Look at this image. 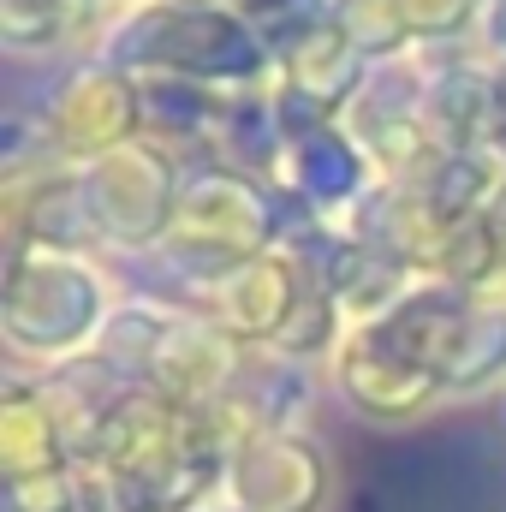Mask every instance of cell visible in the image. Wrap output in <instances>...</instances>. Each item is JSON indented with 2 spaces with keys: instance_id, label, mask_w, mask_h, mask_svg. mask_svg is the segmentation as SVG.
<instances>
[{
  "instance_id": "cell-1",
  "label": "cell",
  "mask_w": 506,
  "mask_h": 512,
  "mask_svg": "<svg viewBox=\"0 0 506 512\" xmlns=\"http://www.w3.org/2000/svg\"><path fill=\"white\" fill-rule=\"evenodd\" d=\"M126 78H191L209 90H262L280 78L268 42L251 30L239 6H173V0H143L108 30L102 54Z\"/></svg>"
},
{
  "instance_id": "cell-2",
  "label": "cell",
  "mask_w": 506,
  "mask_h": 512,
  "mask_svg": "<svg viewBox=\"0 0 506 512\" xmlns=\"http://www.w3.org/2000/svg\"><path fill=\"white\" fill-rule=\"evenodd\" d=\"M161 251L173 256V268L203 292L221 274H233L239 262L262 251H280V203H274V179H256L221 161H185V191L173 209V233Z\"/></svg>"
},
{
  "instance_id": "cell-3",
  "label": "cell",
  "mask_w": 506,
  "mask_h": 512,
  "mask_svg": "<svg viewBox=\"0 0 506 512\" xmlns=\"http://www.w3.org/2000/svg\"><path fill=\"white\" fill-rule=\"evenodd\" d=\"M114 316L96 262L42 245H6L0 262V340L24 358H78Z\"/></svg>"
},
{
  "instance_id": "cell-4",
  "label": "cell",
  "mask_w": 506,
  "mask_h": 512,
  "mask_svg": "<svg viewBox=\"0 0 506 512\" xmlns=\"http://www.w3.org/2000/svg\"><path fill=\"white\" fill-rule=\"evenodd\" d=\"M84 191H90V209H96L108 251H161L173 233L179 191H185V161L167 143L137 137V143L84 167Z\"/></svg>"
},
{
  "instance_id": "cell-5",
  "label": "cell",
  "mask_w": 506,
  "mask_h": 512,
  "mask_svg": "<svg viewBox=\"0 0 506 512\" xmlns=\"http://www.w3.org/2000/svg\"><path fill=\"white\" fill-rule=\"evenodd\" d=\"M42 131L60 167H90L143 137V84L114 72L108 60L72 66L42 108Z\"/></svg>"
},
{
  "instance_id": "cell-6",
  "label": "cell",
  "mask_w": 506,
  "mask_h": 512,
  "mask_svg": "<svg viewBox=\"0 0 506 512\" xmlns=\"http://www.w3.org/2000/svg\"><path fill=\"white\" fill-rule=\"evenodd\" d=\"M221 495L245 512H328L334 465L304 429H268L233 453Z\"/></svg>"
},
{
  "instance_id": "cell-7",
  "label": "cell",
  "mask_w": 506,
  "mask_h": 512,
  "mask_svg": "<svg viewBox=\"0 0 506 512\" xmlns=\"http://www.w3.org/2000/svg\"><path fill=\"white\" fill-rule=\"evenodd\" d=\"M334 387H340L346 411L376 423V429H411V423H423L435 411V399H447L441 376L381 352L364 328H352L346 346L334 352Z\"/></svg>"
},
{
  "instance_id": "cell-8",
  "label": "cell",
  "mask_w": 506,
  "mask_h": 512,
  "mask_svg": "<svg viewBox=\"0 0 506 512\" xmlns=\"http://www.w3.org/2000/svg\"><path fill=\"white\" fill-rule=\"evenodd\" d=\"M304 292H310V280L292 262V251H262L209 286L203 316L221 322L239 346H268L274 352V340L286 334V322L304 304Z\"/></svg>"
},
{
  "instance_id": "cell-9",
  "label": "cell",
  "mask_w": 506,
  "mask_h": 512,
  "mask_svg": "<svg viewBox=\"0 0 506 512\" xmlns=\"http://www.w3.org/2000/svg\"><path fill=\"white\" fill-rule=\"evenodd\" d=\"M12 239L6 245H42V251L66 256H96L108 251L90 191H84V167H36V173H12Z\"/></svg>"
},
{
  "instance_id": "cell-10",
  "label": "cell",
  "mask_w": 506,
  "mask_h": 512,
  "mask_svg": "<svg viewBox=\"0 0 506 512\" xmlns=\"http://www.w3.org/2000/svg\"><path fill=\"white\" fill-rule=\"evenodd\" d=\"M471 292H459V286H447V280H417L381 322H370L364 334L376 340L381 352H393V358H405V364H417V370H429V376H447V364H453V346H459V334H465V322H471Z\"/></svg>"
},
{
  "instance_id": "cell-11",
  "label": "cell",
  "mask_w": 506,
  "mask_h": 512,
  "mask_svg": "<svg viewBox=\"0 0 506 512\" xmlns=\"http://www.w3.org/2000/svg\"><path fill=\"white\" fill-rule=\"evenodd\" d=\"M429 60V96H423V126L441 149H489L501 108H495V72L489 60H471L459 48H435Z\"/></svg>"
},
{
  "instance_id": "cell-12",
  "label": "cell",
  "mask_w": 506,
  "mask_h": 512,
  "mask_svg": "<svg viewBox=\"0 0 506 512\" xmlns=\"http://www.w3.org/2000/svg\"><path fill=\"white\" fill-rule=\"evenodd\" d=\"M245 364V346L209 322V316H173L167 328V346L149 370V387L179 399V405H221L233 393V376Z\"/></svg>"
},
{
  "instance_id": "cell-13",
  "label": "cell",
  "mask_w": 506,
  "mask_h": 512,
  "mask_svg": "<svg viewBox=\"0 0 506 512\" xmlns=\"http://www.w3.org/2000/svg\"><path fill=\"white\" fill-rule=\"evenodd\" d=\"M370 155L358 149V137L346 126H316L304 137L286 143V167H280V185H292L304 203H316L328 221L346 215L376 179H370Z\"/></svg>"
},
{
  "instance_id": "cell-14",
  "label": "cell",
  "mask_w": 506,
  "mask_h": 512,
  "mask_svg": "<svg viewBox=\"0 0 506 512\" xmlns=\"http://www.w3.org/2000/svg\"><path fill=\"white\" fill-rule=\"evenodd\" d=\"M364 78H370V60L352 48V36L328 18V24H316L298 48H286L280 54V90H292L298 102H310V108H322L328 120H346V108L358 102V90H364Z\"/></svg>"
},
{
  "instance_id": "cell-15",
  "label": "cell",
  "mask_w": 506,
  "mask_h": 512,
  "mask_svg": "<svg viewBox=\"0 0 506 512\" xmlns=\"http://www.w3.org/2000/svg\"><path fill=\"white\" fill-rule=\"evenodd\" d=\"M310 405V376L304 364L268 352V346H245V364L233 376V393L221 399V411L239 423V435H268V429H298V411Z\"/></svg>"
},
{
  "instance_id": "cell-16",
  "label": "cell",
  "mask_w": 506,
  "mask_h": 512,
  "mask_svg": "<svg viewBox=\"0 0 506 512\" xmlns=\"http://www.w3.org/2000/svg\"><path fill=\"white\" fill-rule=\"evenodd\" d=\"M66 435L42 399L36 382H6L0 399V483H24V477H48L66 471Z\"/></svg>"
},
{
  "instance_id": "cell-17",
  "label": "cell",
  "mask_w": 506,
  "mask_h": 512,
  "mask_svg": "<svg viewBox=\"0 0 506 512\" xmlns=\"http://www.w3.org/2000/svg\"><path fill=\"white\" fill-rule=\"evenodd\" d=\"M209 161L221 167H239V173H256V179H274L286 167V131H280V114H274V96L262 90H233L227 108H221V126L203 149Z\"/></svg>"
},
{
  "instance_id": "cell-18",
  "label": "cell",
  "mask_w": 506,
  "mask_h": 512,
  "mask_svg": "<svg viewBox=\"0 0 506 512\" xmlns=\"http://www.w3.org/2000/svg\"><path fill=\"white\" fill-rule=\"evenodd\" d=\"M167 328H173V310H161V304H149V298L131 292V298L114 304V316L102 322V334L90 340V358L108 364L126 387H149V370H155V358L167 346Z\"/></svg>"
},
{
  "instance_id": "cell-19",
  "label": "cell",
  "mask_w": 506,
  "mask_h": 512,
  "mask_svg": "<svg viewBox=\"0 0 506 512\" xmlns=\"http://www.w3.org/2000/svg\"><path fill=\"white\" fill-rule=\"evenodd\" d=\"M423 96H429V66H417L411 54L405 60H381V66H370V78H364V90H358V102L346 108L340 126L352 131L358 149H364L381 131L423 120Z\"/></svg>"
},
{
  "instance_id": "cell-20",
  "label": "cell",
  "mask_w": 506,
  "mask_h": 512,
  "mask_svg": "<svg viewBox=\"0 0 506 512\" xmlns=\"http://www.w3.org/2000/svg\"><path fill=\"white\" fill-rule=\"evenodd\" d=\"M137 84H143V131L155 143H203L209 149L233 90H209L191 78H137Z\"/></svg>"
},
{
  "instance_id": "cell-21",
  "label": "cell",
  "mask_w": 506,
  "mask_h": 512,
  "mask_svg": "<svg viewBox=\"0 0 506 512\" xmlns=\"http://www.w3.org/2000/svg\"><path fill=\"white\" fill-rule=\"evenodd\" d=\"M501 376H506V304L501 298H477L441 387L447 393H477V387H495Z\"/></svg>"
},
{
  "instance_id": "cell-22",
  "label": "cell",
  "mask_w": 506,
  "mask_h": 512,
  "mask_svg": "<svg viewBox=\"0 0 506 512\" xmlns=\"http://www.w3.org/2000/svg\"><path fill=\"white\" fill-rule=\"evenodd\" d=\"M334 24L352 36V48H358L370 66L405 60V54L417 48V36H411L399 0H334Z\"/></svg>"
},
{
  "instance_id": "cell-23",
  "label": "cell",
  "mask_w": 506,
  "mask_h": 512,
  "mask_svg": "<svg viewBox=\"0 0 506 512\" xmlns=\"http://www.w3.org/2000/svg\"><path fill=\"white\" fill-rule=\"evenodd\" d=\"M340 346H346V310H340V298H328V292H304V304L292 310L286 334L274 340V352L292 358V364L334 358Z\"/></svg>"
},
{
  "instance_id": "cell-24",
  "label": "cell",
  "mask_w": 506,
  "mask_h": 512,
  "mask_svg": "<svg viewBox=\"0 0 506 512\" xmlns=\"http://www.w3.org/2000/svg\"><path fill=\"white\" fill-rule=\"evenodd\" d=\"M72 30H78V6L66 0H0V42L12 54L60 48Z\"/></svg>"
},
{
  "instance_id": "cell-25",
  "label": "cell",
  "mask_w": 506,
  "mask_h": 512,
  "mask_svg": "<svg viewBox=\"0 0 506 512\" xmlns=\"http://www.w3.org/2000/svg\"><path fill=\"white\" fill-rule=\"evenodd\" d=\"M239 12L251 18V30L268 42V54H274V66H280L286 48H298L316 24L334 18V0H239Z\"/></svg>"
},
{
  "instance_id": "cell-26",
  "label": "cell",
  "mask_w": 506,
  "mask_h": 512,
  "mask_svg": "<svg viewBox=\"0 0 506 512\" xmlns=\"http://www.w3.org/2000/svg\"><path fill=\"white\" fill-rule=\"evenodd\" d=\"M399 6L423 54L459 48L465 36H477V12H483V0H399Z\"/></svg>"
},
{
  "instance_id": "cell-27",
  "label": "cell",
  "mask_w": 506,
  "mask_h": 512,
  "mask_svg": "<svg viewBox=\"0 0 506 512\" xmlns=\"http://www.w3.org/2000/svg\"><path fill=\"white\" fill-rule=\"evenodd\" d=\"M0 512H78V465L24 477V483H0Z\"/></svg>"
},
{
  "instance_id": "cell-28",
  "label": "cell",
  "mask_w": 506,
  "mask_h": 512,
  "mask_svg": "<svg viewBox=\"0 0 506 512\" xmlns=\"http://www.w3.org/2000/svg\"><path fill=\"white\" fill-rule=\"evenodd\" d=\"M477 48L489 54V66L506 60V0H483V12H477Z\"/></svg>"
},
{
  "instance_id": "cell-29",
  "label": "cell",
  "mask_w": 506,
  "mask_h": 512,
  "mask_svg": "<svg viewBox=\"0 0 506 512\" xmlns=\"http://www.w3.org/2000/svg\"><path fill=\"white\" fill-rule=\"evenodd\" d=\"M483 227H489V239H495L501 256H506V179H501V191L489 197V209H483Z\"/></svg>"
},
{
  "instance_id": "cell-30",
  "label": "cell",
  "mask_w": 506,
  "mask_h": 512,
  "mask_svg": "<svg viewBox=\"0 0 506 512\" xmlns=\"http://www.w3.org/2000/svg\"><path fill=\"white\" fill-rule=\"evenodd\" d=\"M489 72H495V108H501V126H506V60H495Z\"/></svg>"
},
{
  "instance_id": "cell-31",
  "label": "cell",
  "mask_w": 506,
  "mask_h": 512,
  "mask_svg": "<svg viewBox=\"0 0 506 512\" xmlns=\"http://www.w3.org/2000/svg\"><path fill=\"white\" fill-rule=\"evenodd\" d=\"M173 6H197V12H215V6H239V0H173Z\"/></svg>"
},
{
  "instance_id": "cell-32",
  "label": "cell",
  "mask_w": 506,
  "mask_h": 512,
  "mask_svg": "<svg viewBox=\"0 0 506 512\" xmlns=\"http://www.w3.org/2000/svg\"><path fill=\"white\" fill-rule=\"evenodd\" d=\"M495 298H501V304H506V280H501V292H495Z\"/></svg>"
},
{
  "instance_id": "cell-33",
  "label": "cell",
  "mask_w": 506,
  "mask_h": 512,
  "mask_svg": "<svg viewBox=\"0 0 506 512\" xmlns=\"http://www.w3.org/2000/svg\"><path fill=\"white\" fill-rule=\"evenodd\" d=\"M221 512H245V507H221Z\"/></svg>"
},
{
  "instance_id": "cell-34",
  "label": "cell",
  "mask_w": 506,
  "mask_h": 512,
  "mask_svg": "<svg viewBox=\"0 0 506 512\" xmlns=\"http://www.w3.org/2000/svg\"><path fill=\"white\" fill-rule=\"evenodd\" d=\"M66 6H84V0H66Z\"/></svg>"
},
{
  "instance_id": "cell-35",
  "label": "cell",
  "mask_w": 506,
  "mask_h": 512,
  "mask_svg": "<svg viewBox=\"0 0 506 512\" xmlns=\"http://www.w3.org/2000/svg\"><path fill=\"white\" fill-rule=\"evenodd\" d=\"M501 512H506V507H501Z\"/></svg>"
}]
</instances>
